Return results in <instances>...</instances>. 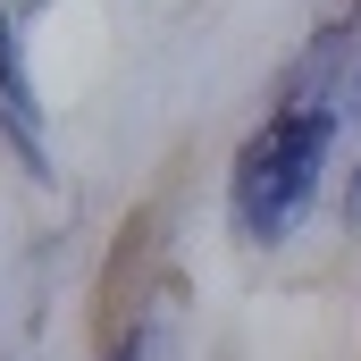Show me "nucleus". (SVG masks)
Here are the masks:
<instances>
[{"label":"nucleus","mask_w":361,"mask_h":361,"mask_svg":"<svg viewBox=\"0 0 361 361\" xmlns=\"http://www.w3.org/2000/svg\"><path fill=\"white\" fill-rule=\"evenodd\" d=\"M328 135H336V118H328V109H277L269 126L235 152L227 210H235V227H244L252 244H277V235L311 210L319 169H328Z\"/></svg>","instance_id":"obj_1"},{"label":"nucleus","mask_w":361,"mask_h":361,"mask_svg":"<svg viewBox=\"0 0 361 361\" xmlns=\"http://www.w3.org/2000/svg\"><path fill=\"white\" fill-rule=\"evenodd\" d=\"M0 118L17 135V152L34 160V177H51V152H42V126H34V85H25V59H17V17L0 8Z\"/></svg>","instance_id":"obj_2"},{"label":"nucleus","mask_w":361,"mask_h":361,"mask_svg":"<svg viewBox=\"0 0 361 361\" xmlns=\"http://www.w3.org/2000/svg\"><path fill=\"white\" fill-rule=\"evenodd\" d=\"M118 361H177V353H169V328H160V319H152V328H135V336L118 345Z\"/></svg>","instance_id":"obj_3"},{"label":"nucleus","mask_w":361,"mask_h":361,"mask_svg":"<svg viewBox=\"0 0 361 361\" xmlns=\"http://www.w3.org/2000/svg\"><path fill=\"white\" fill-rule=\"evenodd\" d=\"M353 92H361V25H353Z\"/></svg>","instance_id":"obj_4"}]
</instances>
